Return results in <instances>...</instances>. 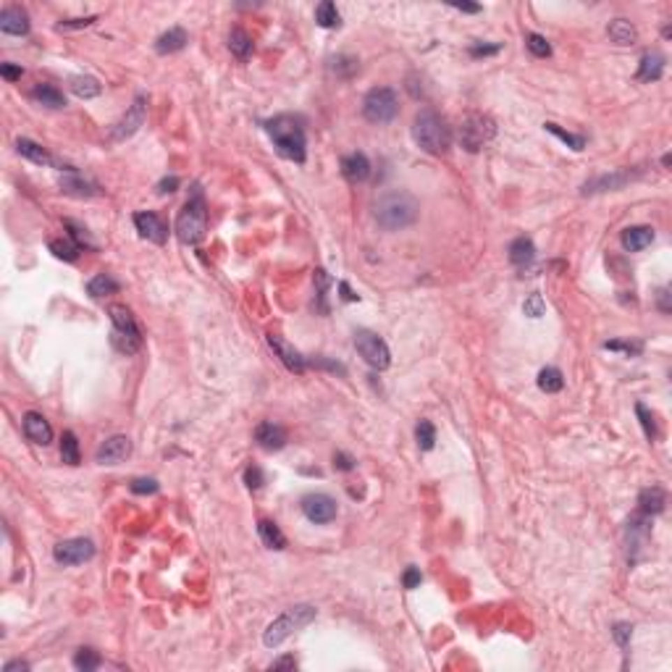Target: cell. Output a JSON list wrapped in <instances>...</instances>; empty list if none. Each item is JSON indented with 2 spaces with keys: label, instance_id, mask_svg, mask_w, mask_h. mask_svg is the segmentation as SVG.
<instances>
[{
  "label": "cell",
  "instance_id": "6da1fadb",
  "mask_svg": "<svg viewBox=\"0 0 672 672\" xmlns=\"http://www.w3.org/2000/svg\"><path fill=\"white\" fill-rule=\"evenodd\" d=\"M373 216L379 221L381 228L386 231H402V228L412 226L418 216H421V203L404 192V189H391L376 200L373 205Z\"/></svg>",
  "mask_w": 672,
  "mask_h": 672
},
{
  "label": "cell",
  "instance_id": "7a4b0ae2",
  "mask_svg": "<svg viewBox=\"0 0 672 672\" xmlns=\"http://www.w3.org/2000/svg\"><path fill=\"white\" fill-rule=\"evenodd\" d=\"M263 126H265L273 147H276V152H279L282 158L294 163H305V158H307V137H305L302 121L297 119V116L282 113V116L268 119Z\"/></svg>",
  "mask_w": 672,
  "mask_h": 672
},
{
  "label": "cell",
  "instance_id": "3957f363",
  "mask_svg": "<svg viewBox=\"0 0 672 672\" xmlns=\"http://www.w3.org/2000/svg\"><path fill=\"white\" fill-rule=\"evenodd\" d=\"M412 137L418 142V147L428 155H444L452 147V126L446 119L436 110L425 108L421 110L412 121Z\"/></svg>",
  "mask_w": 672,
  "mask_h": 672
},
{
  "label": "cell",
  "instance_id": "277c9868",
  "mask_svg": "<svg viewBox=\"0 0 672 672\" xmlns=\"http://www.w3.org/2000/svg\"><path fill=\"white\" fill-rule=\"evenodd\" d=\"M207 231V205L200 184L192 187V197L176 218V237L182 244H200Z\"/></svg>",
  "mask_w": 672,
  "mask_h": 672
},
{
  "label": "cell",
  "instance_id": "5b68a950",
  "mask_svg": "<svg viewBox=\"0 0 672 672\" xmlns=\"http://www.w3.org/2000/svg\"><path fill=\"white\" fill-rule=\"evenodd\" d=\"M315 615H318V609L310 607V604H294V607H289L286 612H284L282 618H276L265 628V633H263V643L268 646V649H273V646H279L282 641H286L292 633H297V630H302L305 625H310L315 620Z\"/></svg>",
  "mask_w": 672,
  "mask_h": 672
},
{
  "label": "cell",
  "instance_id": "8992f818",
  "mask_svg": "<svg viewBox=\"0 0 672 672\" xmlns=\"http://www.w3.org/2000/svg\"><path fill=\"white\" fill-rule=\"evenodd\" d=\"M108 313L110 321H113V336H110L113 347L124 352V355H134L142 347V331L137 326V318L124 305H110Z\"/></svg>",
  "mask_w": 672,
  "mask_h": 672
},
{
  "label": "cell",
  "instance_id": "52a82bcc",
  "mask_svg": "<svg viewBox=\"0 0 672 672\" xmlns=\"http://www.w3.org/2000/svg\"><path fill=\"white\" fill-rule=\"evenodd\" d=\"M457 137H460V145L467 152H478L497 137V124H494V119H488L486 113H470L460 124Z\"/></svg>",
  "mask_w": 672,
  "mask_h": 672
},
{
  "label": "cell",
  "instance_id": "ba28073f",
  "mask_svg": "<svg viewBox=\"0 0 672 672\" xmlns=\"http://www.w3.org/2000/svg\"><path fill=\"white\" fill-rule=\"evenodd\" d=\"M400 113V100L391 87H373L363 98V116L370 124H389Z\"/></svg>",
  "mask_w": 672,
  "mask_h": 672
},
{
  "label": "cell",
  "instance_id": "9c48e42d",
  "mask_svg": "<svg viewBox=\"0 0 672 672\" xmlns=\"http://www.w3.org/2000/svg\"><path fill=\"white\" fill-rule=\"evenodd\" d=\"M355 347H358V352L370 368L386 370L391 365V352L386 347V342L379 334L368 331V328H358L355 331Z\"/></svg>",
  "mask_w": 672,
  "mask_h": 672
},
{
  "label": "cell",
  "instance_id": "30bf717a",
  "mask_svg": "<svg viewBox=\"0 0 672 672\" xmlns=\"http://www.w3.org/2000/svg\"><path fill=\"white\" fill-rule=\"evenodd\" d=\"M145 119H147V98H145V95H137V98H134V103L129 105V110L121 116V121H116V124H113V129H110V140L124 142L126 137L137 134V131H140V126L145 124Z\"/></svg>",
  "mask_w": 672,
  "mask_h": 672
},
{
  "label": "cell",
  "instance_id": "8fae6325",
  "mask_svg": "<svg viewBox=\"0 0 672 672\" xmlns=\"http://www.w3.org/2000/svg\"><path fill=\"white\" fill-rule=\"evenodd\" d=\"M53 557H55V562L66 564V567L82 564V562H87V560L95 557V543L89 541V539H66V541L55 543Z\"/></svg>",
  "mask_w": 672,
  "mask_h": 672
},
{
  "label": "cell",
  "instance_id": "7c38bea8",
  "mask_svg": "<svg viewBox=\"0 0 672 672\" xmlns=\"http://www.w3.org/2000/svg\"><path fill=\"white\" fill-rule=\"evenodd\" d=\"M302 512L310 523L326 525L336 518V502L328 494H307L302 499Z\"/></svg>",
  "mask_w": 672,
  "mask_h": 672
},
{
  "label": "cell",
  "instance_id": "4fadbf2b",
  "mask_svg": "<svg viewBox=\"0 0 672 672\" xmlns=\"http://www.w3.org/2000/svg\"><path fill=\"white\" fill-rule=\"evenodd\" d=\"M129 455H131L129 436H110V439H105V441L98 446L95 460H98L100 465H119V462H124Z\"/></svg>",
  "mask_w": 672,
  "mask_h": 672
},
{
  "label": "cell",
  "instance_id": "5bb4252c",
  "mask_svg": "<svg viewBox=\"0 0 672 672\" xmlns=\"http://www.w3.org/2000/svg\"><path fill=\"white\" fill-rule=\"evenodd\" d=\"M636 176H641V171H628V168H622V171H615V174L597 176V179H591V182H585V184H583V195L615 192V189H622V187L628 184V182H633Z\"/></svg>",
  "mask_w": 672,
  "mask_h": 672
},
{
  "label": "cell",
  "instance_id": "9a60e30c",
  "mask_svg": "<svg viewBox=\"0 0 672 672\" xmlns=\"http://www.w3.org/2000/svg\"><path fill=\"white\" fill-rule=\"evenodd\" d=\"M134 226L140 231V237L150 239L155 244H163L168 239V226L158 213L152 210H142V213H134Z\"/></svg>",
  "mask_w": 672,
  "mask_h": 672
},
{
  "label": "cell",
  "instance_id": "2e32d148",
  "mask_svg": "<svg viewBox=\"0 0 672 672\" xmlns=\"http://www.w3.org/2000/svg\"><path fill=\"white\" fill-rule=\"evenodd\" d=\"M268 344H271V349L276 352V358L282 360L286 368L292 370V373H305V368H307V360L297 352V349L286 342V339H282L279 334H268Z\"/></svg>",
  "mask_w": 672,
  "mask_h": 672
},
{
  "label": "cell",
  "instance_id": "e0dca14e",
  "mask_svg": "<svg viewBox=\"0 0 672 672\" xmlns=\"http://www.w3.org/2000/svg\"><path fill=\"white\" fill-rule=\"evenodd\" d=\"M16 150H19V155H22V158L37 163V166H53V168H66V171H74L71 166H66V163H61L58 158H55V155H50V152L45 150L43 145L27 140V137H22V140L16 142Z\"/></svg>",
  "mask_w": 672,
  "mask_h": 672
},
{
  "label": "cell",
  "instance_id": "ac0fdd59",
  "mask_svg": "<svg viewBox=\"0 0 672 672\" xmlns=\"http://www.w3.org/2000/svg\"><path fill=\"white\" fill-rule=\"evenodd\" d=\"M22 425H24V436H27L32 444L48 446L53 441V428H50V423L45 421L40 412H27Z\"/></svg>",
  "mask_w": 672,
  "mask_h": 672
},
{
  "label": "cell",
  "instance_id": "d6986e66",
  "mask_svg": "<svg viewBox=\"0 0 672 672\" xmlns=\"http://www.w3.org/2000/svg\"><path fill=\"white\" fill-rule=\"evenodd\" d=\"M255 441H258L263 449L276 452V449H282V446L286 444V428L273 423V421H265V423H261L255 428Z\"/></svg>",
  "mask_w": 672,
  "mask_h": 672
},
{
  "label": "cell",
  "instance_id": "ffe728a7",
  "mask_svg": "<svg viewBox=\"0 0 672 672\" xmlns=\"http://www.w3.org/2000/svg\"><path fill=\"white\" fill-rule=\"evenodd\" d=\"M0 32L16 34V37L29 32V16H27V11L19 8V6L3 8V13H0Z\"/></svg>",
  "mask_w": 672,
  "mask_h": 672
},
{
  "label": "cell",
  "instance_id": "44dd1931",
  "mask_svg": "<svg viewBox=\"0 0 672 672\" xmlns=\"http://www.w3.org/2000/svg\"><path fill=\"white\" fill-rule=\"evenodd\" d=\"M342 174L349 184H360L370 176V161L363 152H352L347 158H342Z\"/></svg>",
  "mask_w": 672,
  "mask_h": 672
},
{
  "label": "cell",
  "instance_id": "7402d4cb",
  "mask_svg": "<svg viewBox=\"0 0 672 672\" xmlns=\"http://www.w3.org/2000/svg\"><path fill=\"white\" fill-rule=\"evenodd\" d=\"M664 504H667V491L662 486H646L638 494V510L643 518L664 512Z\"/></svg>",
  "mask_w": 672,
  "mask_h": 672
},
{
  "label": "cell",
  "instance_id": "603a6c76",
  "mask_svg": "<svg viewBox=\"0 0 672 672\" xmlns=\"http://www.w3.org/2000/svg\"><path fill=\"white\" fill-rule=\"evenodd\" d=\"M620 242H622V247L628 249V252H641V249H646L651 242H654V228L651 226H630L622 231Z\"/></svg>",
  "mask_w": 672,
  "mask_h": 672
},
{
  "label": "cell",
  "instance_id": "cb8c5ba5",
  "mask_svg": "<svg viewBox=\"0 0 672 672\" xmlns=\"http://www.w3.org/2000/svg\"><path fill=\"white\" fill-rule=\"evenodd\" d=\"M32 100H34V103H40V105H45V108H53V110L66 108L64 92L55 87V85H48V82H40V85H34Z\"/></svg>",
  "mask_w": 672,
  "mask_h": 672
},
{
  "label": "cell",
  "instance_id": "d4e9b609",
  "mask_svg": "<svg viewBox=\"0 0 672 672\" xmlns=\"http://www.w3.org/2000/svg\"><path fill=\"white\" fill-rule=\"evenodd\" d=\"M187 43H189V34H187V29H182V27H171L168 32H163L161 37H158V43H155V50L161 55L166 53H179V50H184Z\"/></svg>",
  "mask_w": 672,
  "mask_h": 672
},
{
  "label": "cell",
  "instance_id": "484cf974",
  "mask_svg": "<svg viewBox=\"0 0 672 672\" xmlns=\"http://www.w3.org/2000/svg\"><path fill=\"white\" fill-rule=\"evenodd\" d=\"M664 74V58L659 53H643L638 66V82H657Z\"/></svg>",
  "mask_w": 672,
  "mask_h": 672
},
{
  "label": "cell",
  "instance_id": "4316f807",
  "mask_svg": "<svg viewBox=\"0 0 672 672\" xmlns=\"http://www.w3.org/2000/svg\"><path fill=\"white\" fill-rule=\"evenodd\" d=\"M533 258H536V247H533V242L528 237H518L510 244V263L512 265L525 268V265H531L533 263Z\"/></svg>",
  "mask_w": 672,
  "mask_h": 672
},
{
  "label": "cell",
  "instance_id": "83f0119b",
  "mask_svg": "<svg viewBox=\"0 0 672 672\" xmlns=\"http://www.w3.org/2000/svg\"><path fill=\"white\" fill-rule=\"evenodd\" d=\"M607 34L615 45H633L638 40V29H636L628 19H615V22L607 27Z\"/></svg>",
  "mask_w": 672,
  "mask_h": 672
},
{
  "label": "cell",
  "instance_id": "f1b7e54d",
  "mask_svg": "<svg viewBox=\"0 0 672 672\" xmlns=\"http://www.w3.org/2000/svg\"><path fill=\"white\" fill-rule=\"evenodd\" d=\"M61 189H64L66 195H74V197L103 195V189H100L98 184H92V182H87V179H82V176H66L64 182H61Z\"/></svg>",
  "mask_w": 672,
  "mask_h": 672
},
{
  "label": "cell",
  "instance_id": "f546056e",
  "mask_svg": "<svg viewBox=\"0 0 672 672\" xmlns=\"http://www.w3.org/2000/svg\"><path fill=\"white\" fill-rule=\"evenodd\" d=\"M258 533H261V541L268 546V549H276V552H282V549H286V536L282 533V528L276 525L273 520H261L258 523Z\"/></svg>",
  "mask_w": 672,
  "mask_h": 672
},
{
  "label": "cell",
  "instance_id": "4dcf8cb0",
  "mask_svg": "<svg viewBox=\"0 0 672 672\" xmlns=\"http://www.w3.org/2000/svg\"><path fill=\"white\" fill-rule=\"evenodd\" d=\"M228 50H231V55H237L239 61H247L249 55H252V37H249L244 29H231V34H228Z\"/></svg>",
  "mask_w": 672,
  "mask_h": 672
},
{
  "label": "cell",
  "instance_id": "1f68e13d",
  "mask_svg": "<svg viewBox=\"0 0 672 672\" xmlns=\"http://www.w3.org/2000/svg\"><path fill=\"white\" fill-rule=\"evenodd\" d=\"M68 85H71V92L82 100L98 98L100 92H103V87H100V82L95 79V76H71Z\"/></svg>",
  "mask_w": 672,
  "mask_h": 672
},
{
  "label": "cell",
  "instance_id": "d6a6232c",
  "mask_svg": "<svg viewBox=\"0 0 672 672\" xmlns=\"http://www.w3.org/2000/svg\"><path fill=\"white\" fill-rule=\"evenodd\" d=\"M121 289V284L110 276V273H98L92 282L87 284V292L92 297H105V294H116Z\"/></svg>",
  "mask_w": 672,
  "mask_h": 672
},
{
  "label": "cell",
  "instance_id": "836d02e7",
  "mask_svg": "<svg viewBox=\"0 0 672 672\" xmlns=\"http://www.w3.org/2000/svg\"><path fill=\"white\" fill-rule=\"evenodd\" d=\"M315 22H318V27H323V29H334V27L342 24V16H339V11H336V6L331 0H323V3L315 8Z\"/></svg>",
  "mask_w": 672,
  "mask_h": 672
},
{
  "label": "cell",
  "instance_id": "e575fe53",
  "mask_svg": "<svg viewBox=\"0 0 672 672\" xmlns=\"http://www.w3.org/2000/svg\"><path fill=\"white\" fill-rule=\"evenodd\" d=\"M562 386L564 379L560 368H543L539 373V389L546 391V394H557V391H562Z\"/></svg>",
  "mask_w": 672,
  "mask_h": 672
},
{
  "label": "cell",
  "instance_id": "d590c367",
  "mask_svg": "<svg viewBox=\"0 0 672 672\" xmlns=\"http://www.w3.org/2000/svg\"><path fill=\"white\" fill-rule=\"evenodd\" d=\"M331 68H334V74L339 76V79H352V76L358 74L360 61L355 55H336L334 61H331Z\"/></svg>",
  "mask_w": 672,
  "mask_h": 672
},
{
  "label": "cell",
  "instance_id": "8d00e7d4",
  "mask_svg": "<svg viewBox=\"0 0 672 672\" xmlns=\"http://www.w3.org/2000/svg\"><path fill=\"white\" fill-rule=\"evenodd\" d=\"M100 664H103V657L95 649H79L74 654V667L79 672H92L98 670Z\"/></svg>",
  "mask_w": 672,
  "mask_h": 672
},
{
  "label": "cell",
  "instance_id": "74e56055",
  "mask_svg": "<svg viewBox=\"0 0 672 672\" xmlns=\"http://www.w3.org/2000/svg\"><path fill=\"white\" fill-rule=\"evenodd\" d=\"M50 252H53L55 258H61V261L74 263L82 249L76 247L71 239H50Z\"/></svg>",
  "mask_w": 672,
  "mask_h": 672
},
{
  "label": "cell",
  "instance_id": "f35d334b",
  "mask_svg": "<svg viewBox=\"0 0 672 672\" xmlns=\"http://www.w3.org/2000/svg\"><path fill=\"white\" fill-rule=\"evenodd\" d=\"M61 460H64L66 465H79V460H82V455H79V441H76V436L71 434V431H66L64 439H61Z\"/></svg>",
  "mask_w": 672,
  "mask_h": 672
},
{
  "label": "cell",
  "instance_id": "ab89813d",
  "mask_svg": "<svg viewBox=\"0 0 672 672\" xmlns=\"http://www.w3.org/2000/svg\"><path fill=\"white\" fill-rule=\"evenodd\" d=\"M64 226L68 228V234H71V242H74L79 249H95L98 244L92 242V237H89V231L85 226H79L76 221H64Z\"/></svg>",
  "mask_w": 672,
  "mask_h": 672
},
{
  "label": "cell",
  "instance_id": "60d3db41",
  "mask_svg": "<svg viewBox=\"0 0 672 672\" xmlns=\"http://www.w3.org/2000/svg\"><path fill=\"white\" fill-rule=\"evenodd\" d=\"M543 129L552 131L554 137H560V140H562L564 145H567V147H573L575 152L583 150V147H585V137H583V134H570V131L560 129V126H557V124H552V121H549V124H543Z\"/></svg>",
  "mask_w": 672,
  "mask_h": 672
},
{
  "label": "cell",
  "instance_id": "b9f144b4",
  "mask_svg": "<svg viewBox=\"0 0 672 672\" xmlns=\"http://www.w3.org/2000/svg\"><path fill=\"white\" fill-rule=\"evenodd\" d=\"M415 439H418V446L423 449V452H431L436 444V428L431 421H421L418 423V428H415Z\"/></svg>",
  "mask_w": 672,
  "mask_h": 672
},
{
  "label": "cell",
  "instance_id": "7bdbcfd3",
  "mask_svg": "<svg viewBox=\"0 0 672 672\" xmlns=\"http://www.w3.org/2000/svg\"><path fill=\"white\" fill-rule=\"evenodd\" d=\"M525 48H528L536 58H549V55H552V45L546 43V37H541V34L536 32L525 34Z\"/></svg>",
  "mask_w": 672,
  "mask_h": 672
},
{
  "label": "cell",
  "instance_id": "ee69618b",
  "mask_svg": "<svg viewBox=\"0 0 672 672\" xmlns=\"http://www.w3.org/2000/svg\"><path fill=\"white\" fill-rule=\"evenodd\" d=\"M636 412H638L641 425H643V434H646V439H649V441H654V439H657V434H659V431H657V423H654V415H651V412L646 410V404H641V402L636 404Z\"/></svg>",
  "mask_w": 672,
  "mask_h": 672
},
{
  "label": "cell",
  "instance_id": "f6af8a7d",
  "mask_svg": "<svg viewBox=\"0 0 672 672\" xmlns=\"http://www.w3.org/2000/svg\"><path fill=\"white\" fill-rule=\"evenodd\" d=\"M523 313L528 315V318H541L543 313H546V302H543V297L539 292H533L525 302H523Z\"/></svg>",
  "mask_w": 672,
  "mask_h": 672
},
{
  "label": "cell",
  "instance_id": "bcb514c9",
  "mask_svg": "<svg viewBox=\"0 0 672 672\" xmlns=\"http://www.w3.org/2000/svg\"><path fill=\"white\" fill-rule=\"evenodd\" d=\"M129 488L134 494H158V491H161V483H158L155 478H134Z\"/></svg>",
  "mask_w": 672,
  "mask_h": 672
},
{
  "label": "cell",
  "instance_id": "7dc6e473",
  "mask_svg": "<svg viewBox=\"0 0 672 672\" xmlns=\"http://www.w3.org/2000/svg\"><path fill=\"white\" fill-rule=\"evenodd\" d=\"M612 636H615V641H618L620 649H628L630 636H633V625H630V622H618V625H615V630H612Z\"/></svg>",
  "mask_w": 672,
  "mask_h": 672
},
{
  "label": "cell",
  "instance_id": "c3c4849f",
  "mask_svg": "<svg viewBox=\"0 0 672 672\" xmlns=\"http://www.w3.org/2000/svg\"><path fill=\"white\" fill-rule=\"evenodd\" d=\"M244 483H247V488H252V491H258V488L265 483V476H263V470L258 465H249L247 470H244Z\"/></svg>",
  "mask_w": 672,
  "mask_h": 672
},
{
  "label": "cell",
  "instance_id": "681fc988",
  "mask_svg": "<svg viewBox=\"0 0 672 672\" xmlns=\"http://www.w3.org/2000/svg\"><path fill=\"white\" fill-rule=\"evenodd\" d=\"M315 286H318V300H321V310L326 313V302H323V297H326V289H328V284H331V279H328V273L323 271V268H318L315 271Z\"/></svg>",
  "mask_w": 672,
  "mask_h": 672
},
{
  "label": "cell",
  "instance_id": "f907efd6",
  "mask_svg": "<svg viewBox=\"0 0 672 672\" xmlns=\"http://www.w3.org/2000/svg\"><path fill=\"white\" fill-rule=\"evenodd\" d=\"M98 22V16H87V19H66V22L58 24V29H85V27H92Z\"/></svg>",
  "mask_w": 672,
  "mask_h": 672
},
{
  "label": "cell",
  "instance_id": "816d5d0a",
  "mask_svg": "<svg viewBox=\"0 0 672 672\" xmlns=\"http://www.w3.org/2000/svg\"><path fill=\"white\" fill-rule=\"evenodd\" d=\"M334 467L336 470H355V457L352 455H347V452H336L334 455Z\"/></svg>",
  "mask_w": 672,
  "mask_h": 672
},
{
  "label": "cell",
  "instance_id": "f5cc1de1",
  "mask_svg": "<svg viewBox=\"0 0 672 672\" xmlns=\"http://www.w3.org/2000/svg\"><path fill=\"white\" fill-rule=\"evenodd\" d=\"M421 580H423V575H421V570H418V567H407V570H404V578H402L404 588H418V585H421Z\"/></svg>",
  "mask_w": 672,
  "mask_h": 672
},
{
  "label": "cell",
  "instance_id": "db71d44e",
  "mask_svg": "<svg viewBox=\"0 0 672 672\" xmlns=\"http://www.w3.org/2000/svg\"><path fill=\"white\" fill-rule=\"evenodd\" d=\"M24 68L22 66H13V64H3L0 66V76L3 79H8V82H16V79H22Z\"/></svg>",
  "mask_w": 672,
  "mask_h": 672
},
{
  "label": "cell",
  "instance_id": "11a10c76",
  "mask_svg": "<svg viewBox=\"0 0 672 672\" xmlns=\"http://www.w3.org/2000/svg\"><path fill=\"white\" fill-rule=\"evenodd\" d=\"M502 50V45H470V55L481 58V55H494Z\"/></svg>",
  "mask_w": 672,
  "mask_h": 672
},
{
  "label": "cell",
  "instance_id": "9f6ffc18",
  "mask_svg": "<svg viewBox=\"0 0 672 672\" xmlns=\"http://www.w3.org/2000/svg\"><path fill=\"white\" fill-rule=\"evenodd\" d=\"M670 297H672V294H670V289H667V286H662L659 294H657V307H659V310H662L664 315H667V313L672 310V307H670Z\"/></svg>",
  "mask_w": 672,
  "mask_h": 672
},
{
  "label": "cell",
  "instance_id": "6f0895ef",
  "mask_svg": "<svg viewBox=\"0 0 672 672\" xmlns=\"http://www.w3.org/2000/svg\"><path fill=\"white\" fill-rule=\"evenodd\" d=\"M604 349H622V352H641V344H628V342H607Z\"/></svg>",
  "mask_w": 672,
  "mask_h": 672
},
{
  "label": "cell",
  "instance_id": "680465c9",
  "mask_svg": "<svg viewBox=\"0 0 672 672\" xmlns=\"http://www.w3.org/2000/svg\"><path fill=\"white\" fill-rule=\"evenodd\" d=\"M176 187H179V179H176V176H168V179H163L161 184H158V192L166 195V192H174Z\"/></svg>",
  "mask_w": 672,
  "mask_h": 672
},
{
  "label": "cell",
  "instance_id": "91938a15",
  "mask_svg": "<svg viewBox=\"0 0 672 672\" xmlns=\"http://www.w3.org/2000/svg\"><path fill=\"white\" fill-rule=\"evenodd\" d=\"M29 672V662H22V659H16V662H8L6 664V672Z\"/></svg>",
  "mask_w": 672,
  "mask_h": 672
},
{
  "label": "cell",
  "instance_id": "94428289",
  "mask_svg": "<svg viewBox=\"0 0 672 672\" xmlns=\"http://www.w3.org/2000/svg\"><path fill=\"white\" fill-rule=\"evenodd\" d=\"M282 667H297V659L294 657H282V659L273 662V670H282Z\"/></svg>",
  "mask_w": 672,
  "mask_h": 672
},
{
  "label": "cell",
  "instance_id": "6125c7cd",
  "mask_svg": "<svg viewBox=\"0 0 672 672\" xmlns=\"http://www.w3.org/2000/svg\"><path fill=\"white\" fill-rule=\"evenodd\" d=\"M452 8H457V11H462V13H478V11H481V6H473V3H455Z\"/></svg>",
  "mask_w": 672,
  "mask_h": 672
},
{
  "label": "cell",
  "instance_id": "be15d7a7",
  "mask_svg": "<svg viewBox=\"0 0 672 672\" xmlns=\"http://www.w3.org/2000/svg\"><path fill=\"white\" fill-rule=\"evenodd\" d=\"M339 289H342V294H344V300H347V302H355V300H358V294H355V292H352V289H349V284H347V282H342V284H339Z\"/></svg>",
  "mask_w": 672,
  "mask_h": 672
}]
</instances>
